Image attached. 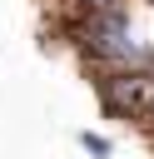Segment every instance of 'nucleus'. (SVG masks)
Wrapping results in <instances>:
<instances>
[{
  "mask_svg": "<svg viewBox=\"0 0 154 159\" xmlns=\"http://www.w3.org/2000/svg\"><path fill=\"white\" fill-rule=\"evenodd\" d=\"M70 45L84 60L89 75L144 70V45L134 40L124 5H104V10H89V15H70Z\"/></svg>",
  "mask_w": 154,
  "mask_h": 159,
  "instance_id": "obj_1",
  "label": "nucleus"
},
{
  "mask_svg": "<svg viewBox=\"0 0 154 159\" xmlns=\"http://www.w3.org/2000/svg\"><path fill=\"white\" fill-rule=\"evenodd\" d=\"M94 94L109 114L119 119H139L149 114V75L144 70H109V75H94Z\"/></svg>",
  "mask_w": 154,
  "mask_h": 159,
  "instance_id": "obj_2",
  "label": "nucleus"
},
{
  "mask_svg": "<svg viewBox=\"0 0 154 159\" xmlns=\"http://www.w3.org/2000/svg\"><path fill=\"white\" fill-rule=\"evenodd\" d=\"M104 5H119V0H70V15H89V10H104Z\"/></svg>",
  "mask_w": 154,
  "mask_h": 159,
  "instance_id": "obj_3",
  "label": "nucleus"
},
{
  "mask_svg": "<svg viewBox=\"0 0 154 159\" xmlns=\"http://www.w3.org/2000/svg\"><path fill=\"white\" fill-rule=\"evenodd\" d=\"M79 144H84L89 154H99V159L109 154V139H99V134H79Z\"/></svg>",
  "mask_w": 154,
  "mask_h": 159,
  "instance_id": "obj_4",
  "label": "nucleus"
}]
</instances>
